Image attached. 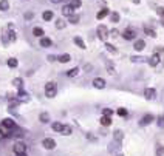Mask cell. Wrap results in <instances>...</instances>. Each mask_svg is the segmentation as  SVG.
<instances>
[{
    "instance_id": "1",
    "label": "cell",
    "mask_w": 164,
    "mask_h": 156,
    "mask_svg": "<svg viewBox=\"0 0 164 156\" xmlns=\"http://www.w3.org/2000/svg\"><path fill=\"white\" fill-rule=\"evenodd\" d=\"M58 94V87L54 82H48L45 83V96L47 97H54Z\"/></svg>"
},
{
    "instance_id": "2",
    "label": "cell",
    "mask_w": 164,
    "mask_h": 156,
    "mask_svg": "<svg viewBox=\"0 0 164 156\" xmlns=\"http://www.w3.org/2000/svg\"><path fill=\"white\" fill-rule=\"evenodd\" d=\"M42 147L47 148V150H53V148L56 147V141L51 139V138H45L44 141H42Z\"/></svg>"
},
{
    "instance_id": "3",
    "label": "cell",
    "mask_w": 164,
    "mask_h": 156,
    "mask_svg": "<svg viewBox=\"0 0 164 156\" xmlns=\"http://www.w3.org/2000/svg\"><path fill=\"white\" fill-rule=\"evenodd\" d=\"M98 36H99V39H102V40L107 39V36H108V29H107V26H104V25L98 26Z\"/></svg>"
},
{
    "instance_id": "4",
    "label": "cell",
    "mask_w": 164,
    "mask_h": 156,
    "mask_svg": "<svg viewBox=\"0 0 164 156\" xmlns=\"http://www.w3.org/2000/svg\"><path fill=\"white\" fill-rule=\"evenodd\" d=\"M155 121V117L152 116V115H146V116H143L141 117V121H139V125L141 127H144V125H149V124H152Z\"/></svg>"
},
{
    "instance_id": "5",
    "label": "cell",
    "mask_w": 164,
    "mask_h": 156,
    "mask_svg": "<svg viewBox=\"0 0 164 156\" xmlns=\"http://www.w3.org/2000/svg\"><path fill=\"white\" fill-rule=\"evenodd\" d=\"M155 96H156V90L155 88H146L144 90V97L149 99V101L155 99Z\"/></svg>"
},
{
    "instance_id": "6",
    "label": "cell",
    "mask_w": 164,
    "mask_h": 156,
    "mask_svg": "<svg viewBox=\"0 0 164 156\" xmlns=\"http://www.w3.org/2000/svg\"><path fill=\"white\" fill-rule=\"evenodd\" d=\"M25 151H26V145L23 142H17L16 145H14V153H16V155L25 153Z\"/></svg>"
},
{
    "instance_id": "7",
    "label": "cell",
    "mask_w": 164,
    "mask_h": 156,
    "mask_svg": "<svg viewBox=\"0 0 164 156\" xmlns=\"http://www.w3.org/2000/svg\"><path fill=\"white\" fill-rule=\"evenodd\" d=\"M122 37H124L125 40H132V39H135V37H136L135 29H125V31L122 33Z\"/></svg>"
},
{
    "instance_id": "8",
    "label": "cell",
    "mask_w": 164,
    "mask_h": 156,
    "mask_svg": "<svg viewBox=\"0 0 164 156\" xmlns=\"http://www.w3.org/2000/svg\"><path fill=\"white\" fill-rule=\"evenodd\" d=\"M93 87H94V88H99V90L105 88V81L102 77H96L93 81Z\"/></svg>"
},
{
    "instance_id": "9",
    "label": "cell",
    "mask_w": 164,
    "mask_h": 156,
    "mask_svg": "<svg viewBox=\"0 0 164 156\" xmlns=\"http://www.w3.org/2000/svg\"><path fill=\"white\" fill-rule=\"evenodd\" d=\"M73 13H74V8H73V6L70 5V3H68V5H65V6H64V8H62V14H64V16H65V17L71 16V14H73Z\"/></svg>"
},
{
    "instance_id": "10",
    "label": "cell",
    "mask_w": 164,
    "mask_h": 156,
    "mask_svg": "<svg viewBox=\"0 0 164 156\" xmlns=\"http://www.w3.org/2000/svg\"><path fill=\"white\" fill-rule=\"evenodd\" d=\"M159 62H161V59H159L158 54H153L150 59H149V65H150V67H156Z\"/></svg>"
},
{
    "instance_id": "11",
    "label": "cell",
    "mask_w": 164,
    "mask_h": 156,
    "mask_svg": "<svg viewBox=\"0 0 164 156\" xmlns=\"http://www.w3.org/2000/svg\"><path fill=\"white\" fill-rule=\"evenodd\" d=\"M51 45H53L51 39H48V37H42V39H40V47L42 48H50Z\"/></svg>"
},
{
    "instance_id": "12",
    "label": "cell",
    "mask_w": 164,
    "mask_h": 156,
    "mask_svg": "<svg viewBox=\"0 0 164 156\" xmlns=\"http://www.w3.org/2000/svg\"><path fill=\"white\" fill-rule=\"evenodd\" d=\"M133 48H135L136 51H143V49L146 48V42L144 40H136L135 45H133Z\"/></svg>"
},
{
    "instance_id": "13",
    "label": "cell",
    "mask_w": 164,
    "mask_h": 156,
    "mask_svg": "<svg viewBox=\"0 0 164 156\" xmlns=\"http://www.w3.org/2000/svg\"><path fill=\"white\" fill-rule=\"evenodd\" d=\"M71 133H73V128H71L70 125H62V130H60V135H64V136H70Z\"/></svg>"
},
{
    "instance_id": "14",
    "label": "cell",
    "mask_w": 164,
    "mask_h": 156,
    "mask_svg": "<svg viewBox=\"0 0 164 156\" xmlns=\"http://www.w3.org/2000/svg\"><path fill=\"white\" fill-rule=\"evenodd\" d=\"M2 125H3V127H6V128H9V130L16 127V124H14L13 119H3L2 121Z\"/></svg>"
},
{
    "instance_id": "15",
    "label": "cell",
    "mask_w": 164,
    "mask_h": 156,
    "mask_svg": "<svg viewBox=\"0 0 164 156\" xmlns=\"http://www.w3.org/2000/svg\"><path fill=\"white\" fill-rule=\"evenodd\" d=\"M53 17H54V14H53V11H44V14H42V19H44L45 22H50V20H53Z\"/></svg>"
},
{
    "instance_id": "16",
    "label": "cell",
    "mask_w": 164,
    "mask_h": 156,
    "mask_svg": "<svg viewBox=\"0 0 164 156\" xmlns=\"http://www.w3.org/2000/svg\"><path fill=\"white\" fill-rule=\"evenodd\" d=\"M108 14H110V9H108V8H104V9H101V11H99L96 17L99 19V20H102V19H104V17H107Z\"/></svg>"
},
{
    "instance_id": "17",
    "label": "cell",
    "mask_w": 164,
    "mask_h": 156,
    "mask_svg": "<svg viewBox=\"0 0 164 156\" xmlns=\"http://www.w3.org/2000/svg\"><path fill=\"white\" fill-rule=\"evenodd\" d=\"M73 42H74L76 45H78L79 48H82V49H85V48H87V47H85V42H84V40L81 39V37H74Z\"/></svg>"
},
{
    "instance_id": "18",
    "label": "cell",
    "mask_w": 164,
    "mask_h": 156,
    "mask_svg": "<svg viewBox=\"0 0 164 156\" xmlns=\"http://www.w3.org/2000/svg\"><path fill=\"white\" fill-rule=\"evenodd\" d=\"M101 125H104V127L112 125V119H110V116H102L101 117Z\"/></svg>"
},
{
    "instance_id": "19",
    "label": "cell",
    "mask_w": 164,
    "mask_h": 156,
    "mask_svg": "<svg viewBox=\"0 0 164 156\" xmlns=\"http://www.w3.org/2000/svg\"><path fill=\"white\" fill-rule=\"evenodd\" d=\"M78 74H79V68H78V67H74V68H71V70L67 71V76H68V77H74V76H78Z\"/></svg>"
},
{
    "instance_id": "20",
    "label": "cell",
    "mask_w": 164,
    "mask_h": 156,
    "mask_svg": "<svg viewBox=\"0 0 164 156\" xmlns=\"http://www.w3.org/2000/svg\"><path fill=\"white\" fill-rule=\"evenodd\" d=\"M8 9H9L8 0H0V11H8Z\"/></svg>"
},
{
    "instance_id": "21",
    "label": "cell",
    "mask_w": 164,
    "mask_h": 156,
    "mask_svg": "<svg viewBox=\"0 0 164 156\" xmlns=\"http://www.w3.org/2000/svg\"><path fill=\"white\" fill-rule=\"evenodd\" d=\"M68 22L70 23H73V25H76V23H79V16L78 14H71V16H68Z\"/></svg>"
},
{
    "instance_id": "22",
    "label": "cell",
    "mask_w": 164,
    "mask_h": 156,
    "mask_svg": "<svg viewBox=\"0 0 164 156\" xmlns=\"http://www.w3.org/2000/svg\"><path fill=\"white\" fill-rule=\"evenodd\" d=\"M58 60L60 63H67V62H70V60H71V56L70 54H62L60 57H58Z\"/></svg>"
},
{
    "instance_id": "23",
    "label": "cell",
    "mask_w": 164,
    "mask_h": 156,
    "mask_svg": "<svg viewBox=\"0 0 164 156\" xmlns=\"http://www.w3.org/2000/svg\"><path fill=\"white\" fill-rule=\"evenodd\" d=\"M113 138H115V141H122L124 133L121 131V130H116V131H113Z\"/></svg>"
},
{
    "instance_id": "24",
    "label": "cell",
    "mask_w": 164,
    "mask_h": 156,
    "mask_svg": "<svg viewBox=\"0 0 164 156\" xmlns=\"http://www.w3.org/2000/svg\"><path fill=\"white\" fill-rule=\"evenodd\" d=\"M39 119H40L42 124H47V122H50V115L48 113H42V115L39 116Z\"/></svg>"
},
{
    "instance_id": "25",
    "label": "cell",
    "mask_w": 164,
    "mask_h": 156,
    "mask_svg": "<svg viewBox=\"0 0 164 156\" xmlns=\"http://www.w3.org/2000/svg\"><path fill=\"white\" fill-rule=\"evenodd\" d=\"M17 96H19V101H22V102H26V101H28V94H26L25 91H22V90L19 91Z\"/></svg>"
},
{
    "instance_id": "26",
    "label": "cell",
    "mask_w": 164,
    "mask_h": 156,
    "mask_svg": "<svg viewBox=\"0 0 164 156\" xmlns=\"http://www.w3.org/2000/svg\"><path fill=\"white\" fill-rule=\"evenodd\" d=\"M65 26H67V23L62 20V19H58V20H56V28L58 29H64Z\"/></svg>"
},
{
    "instance_id": "27",
    "label": "cell",
    "mask_w": 164,
    "mask_h": 156,
    "mask_svg": "<svg viewBox=\"0 0 164 156\" xmlns=\"http://www.w3.org/2000/svg\"><path fill=\"white\" fill-rule=\"evenodd\" d=\"M33 34H34L36 37H42V36H44V29L39 28V26H36V28L33 29Z\"/></svg>"
},
{
    "instance_id": "28",
    "label": "cell",
    "mask_w": 164,
    "mask_h": 156,
    "mask_svg": "<svg viewBox=\"0 0 164 156\" xmlns=\"http://www.w3.org/2000/svg\"><path fill=\"white\" fill-rule=\"evenodd\" d=\"M17 59H14V57H11V59H8V67L9 68H16L17 67Z\"/></svg>"
},
{
    "instance_id": "29",
    "label": "cell",
    "mask_w": 164,
    "mask_h": 156,
    "mask_svg": "<svg viewBox=\"0 0 164 156\" xmlns=\"http://www.w3.org/2000/svg\"><path fill=\"white\" fill-rule=\"evenodd\" d=\"M105 49H108V51L112 53V54H116V53H118V49L113 47L112 43H105Z\"/></svg>"
},
{
    "instance_id": "30",
    "label": "cell",
    "mask_w": 164,
    "mask_h": 156,
    "mask_svg": "<svg viewBox=\"0 0 164 156\" xmlns=\"http://www.w3.org/2000/svg\"><path fill=\"white\" fill-rule=\"evenodd\" d=\"M70 5L76 9V8H79V6L82 5V2H81V0H70Z\"/></svg>"
},
{
    "instance_id": "31",
    "label": "cell",
    "mask_w": 164,
    "mask_h": 156,
    "mask_svg": "<svg viewBox=\"0 0 164 156\" xmlns=\"http://www.w3.org/2000/svg\"><path fill=\"white\" fill-rule=\"evenodd\" d=\"M51 128H53V130H54V131L60 133V130H62V124H59V122H54V124L51 125Z\"/></svg>"
},
{
    "instance_id": "32",
    "label": "cell",
    "mask_w": 164,
    "mask_h": 156,
    "mask_svg": "<svg viewBox=\"0 0 164 156\" xmlns=\"http://www.w3.org/2000/svg\"><path fill=\"white\" fill-rule=\"evenodd\" d=\"M13 83L17 87V88H22V85H23V81H22L20 77H17V79H14V81H13Z\"/></svg>"
},
{
    "instance_id": "33",
    "label": "cell",
    "mask_w": 164,
    "mask_h": 156,
    "mask_svg": "<svg viewBox=\"0 0 164 156\" xmlns=\"http://www.w3.org/2000/svg\"><path fill=\"white\" fill-rule=\"evenodd\" d=\"M144 31H146L147 36H150V37H155V36H156V33L153 31V29H152V28H147V26L144 28Z\"/></svg>"
},
{
    "instance_id": "34",
    "label": "cell",
    "mask_w": 164,
    "mask_h": 156,
    "mask_svg": "<svg viewBox=\"0 0 164 156\" xmlns=\"http://www.w3.org/2000/svg\"><path fill=\"white\" fill-rule=\"evenodd\" d=\"M156 156H164V147L163 145H159L156 148Z\"/></svg>"
},
{
    "instance_id": "35",
    "label": "cell",
    "mask_w": 164,
    "mask_h": 156,
    "mask_svg": "<svg viewBox=\"0 0 164 156\" xmlns=\"http://www.w3.org/2000/svg\"><path fill=\"white\" fill-rule=\"evenodd\" d=\"M112 22H113V23L119 22V14H118V13H113V14H112Z\"/></svg>"
},
{
    "instance_id": "36",
    "label": "cell",
    "mask_w": 164,
    "mask_h": 156,
    "mask_svg": "<svg viewBox=\"0 0 164 156\" xmlns=\"http://www.w3.org/2000/svg\"><path fill=\"white\" fill-rule=\"evenodd\" d=\"M156 124H158L161 128H164V116H159V117H158V121H156Z\"/></svg>"
},
{
    "instance_id": "37",
    "label": "cell",
    "mask_w": 164,
    "mask_h": 156,
    "mask_svg": "<svg viewBox=\"0 0 164 156\" xmlns=\"http://www.w3.org/2000/svg\"><path fill=\"white\" fill-rule=\"evenodd\" d=\"M118 115H119V116H127V110H125V108H119V110H118Z\"/></svg>"
},
{
    "instance_id": "38",
    "label": "cell",
    "mask_w": 164,
    "mask_h": 156,
    "mask_svg": "<svg viewBox=\"0 0 164 156\" xmlns=\"http://www.w3.org/2000/svg\"><path fill=\"white\" fill-rule=\"evenodd\" d=\"M102 113H104V116H112V110H110V108H104V110H102Z\"/></svg>"
},
{
    "instance_id": "39",
    "label": "cell",
    "mask_w": 164,
    "mask_h": 156,
    "mask_svg": "<svg viewBox=\"0 0 164 156\" xmlns=\"http://www.w3.org/2000/svg\"><path fill=\"white\" fill-rule=\"evenodd\" d=\"M144 57H138V56H135V57H132V62H143Z\"/></svg>"
},
{
    "instance_id": "40",
    "label": "cell",
    "mask_w": 164,
    "mask_h": 156,
    "mask_svg": "<svg viewBox=\"0 0 164 156\" xmlns=\"http://www.w3.org/2000/svg\"><path fill=\"white\" fill-rule=\"evenodd\" d=\"M9 40H16V33H14V31L9 33Z\"/></svg>"
},
{
    "instance_id": "41",
    "label": "cell",
    "mask_w": 164,
    "mask_h": 156,
    "mask_svg": "<svg viewBox=\"0 0 164 156\" xmlns=\"http://www.w3.org/2000/svg\"><path fill=\"white\" fill-rule=\"evenodd\" d=\"M33 16H34L33 13H26V14H25V19H33Z\"/></svg>"
},
{
    "instance_id": "42",
    "label": "cell",
    "mask_w": 164,
    "mask_h": 156,
    "mask_svg": "<svg viewBox=\"0 0 164 156\" xmlns=\"http://www.w3.org/2000/svg\"><path fill=\"white\" fill-rule=\"evenodd\" d=\"M156 13L161 14V16H164V8H158V9H156Z\"/></svg>"
},
{
    "instance_id": "43",
    "label": "cell",
    "mask_w": 164,
    "mask_h": 156,
    "mask_svg": "<svg viewBox=\"0 0 164 156\" xmlns=\"http://www.w3.org/2000/svg\"><path fill=\"white\" fill-rule=\"evenodd\" d=\"M48 60H50V62H54L56 57H54V56H48Z\"/></svg>"
},
{
    "instance_id": "44",
    "label": "cell",
    "mask_w": 164,
    "mask_h": 156,
    "mask_svg": "<svg viewBox=\"0 0 164 156\" xmlns=\"http://www.w3.org/2000/svg\"><path fill=\"white\" fill-rule=\"evenodd\" d=\"M50 2H51V3H60L62 0H50Z\"/></svg>"
},
{
    "instance_id": "45",
    "label": "cell",
    "mask_w": 164,
    "mask_h": 156,
    "mask_svg": "<svg viewBox=\"0 0 164 156\" xmlns=\"http://www.w3.org/2000/svg\"><path fill=\"white\" fill-rule=\"evenodd\" d=\"M17 156H26V153H20V155H17Z\"/></svg>"
},
{
    "instance_id": "46",
    "label": "cell",
    "mask_w": 164,
    "mask_h": 156,
    "mask_svg": "<svg viewBox=\"0 0 164 156\" xmlns=\"http://www.w3.org/2000/svg\"><path fill=\"white\" fill-rule=\"evenodd\" d=\"M65 2H70V0H65Z\"/></svg>"
},
{
    "instance_id": "47",
    "label": "cell",
    "mask_w": 164,
    "mask_h": 156,
    "mask_svg": "<svg viewBox=\"0 0 164 156\" xmlns=\"http://www.w3.org/2000/svg\"><path fill=\"white\" fill-rule=\"evenodd\" d=\"M118 156H122V155H118Z\"/></svg>"
}]
</instances>
